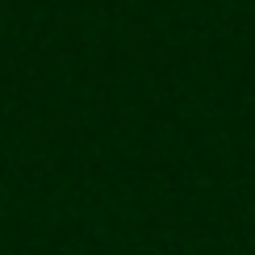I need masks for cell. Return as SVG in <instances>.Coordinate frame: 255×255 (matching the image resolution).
Returning a JSON list of instances; mask_svg holds the SVG:
<instances>
[]
</instances>
